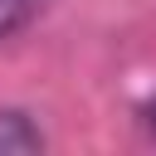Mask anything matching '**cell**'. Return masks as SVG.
<instances>
[{"label":"cell","instance_id":"6da1fadb","mask_svg":"<svg viewBox=\"0 0 156 156\" xmlns=\"http://www.w3.org/2000/svg\"><path fill=\"white\" fill-rule=\"evenodd\" d=\"M39 146H44V136L24 112H0V156H24Z\"/></svg>","mask_w":156,"mask_h":156},{"label":"cell","instance_id":"7a4b0ae2","mask_svg":"<svg viewBox=\"0 0 156 156\" xmlns=\"http://www.w3.org/2000/svg\"><path fill=\"white\" fill-rule=\"evenodd\" d=\"M49 0H0V39H10L15 29H24Z\"/></svg>","mask_w":156,"mask_h":156},{"label":"cell","instance_id":"3957f363","mask_svg":"<svg viewBox=\"0 0 156 156\" xmlns=\"http://www.w3.org/2000/svg\"><path fill=\"white\" fill-rule=\"evenodd\" d=\"M146 127H151V136H156V98L146 102Z\"/></svg>","mask_w":156,"mask_h":156}]
</instances>
